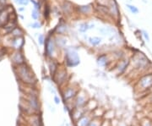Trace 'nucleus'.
<instances>
[{
  "instance_id": "1",
  "label": "nucleus",
  "mask_w": 152,
  "mask_h": 126,
  "mask_svg": "<svg viewBox=\"0 0 152 126\" xmlns=\"http://www.w3.org/2000/svg\"><path fill=\"white\" fill-rule=\"evenodd\" d=\"M129 65L133 66V70L145 71L152 65L151 60L144 53L137 51L130 58Z\"/></svg>"
},
{
  "instance_id": "2",
  "label": "nucleus",
  "mask_w": 152,
  "mask_h": 126,
  "mask_svg": "<svg viewBox=\"0 0 152 126\" xmlns=\"http://www.w3.org/2000/svg\"><path fill=\"white\" fill-rule=\"evenodd\" d=\"M19 78L22 81L27 85H33L37 82V79L32 70L26 64H23L17 67Z\"/></svg>"
},
{
  "instance_id": "3",
  "label": "nucleus",
  "mask_w": 152,
  "mask_h": 126,
  "mask_svg": "<svg viewBox=\"0 0 152 126\" xmlns=\"http://www.w3.org/2000/svg\"><path fill=\"white\" fill-rule=\"evenodd\" d=\"M80 63V59L77 51L74 49H69L65 53V65L69 68H74L79 65Z\"/></svg>"
},
{
  "instance_id": "4",
  "label": "nucleus",
  "mask_w": 152,
  "mask_h": 126,
  "mask_svg": "<svg viewBox=\"0 0 152 126\" xmlns=\"http://www.w3.org/2000/svg\"><path fill=\"white\" fill-rule=\"evenodd\" d=\"M53 79L58 86H64L67 81H69V73L67 71L66 68L58 67V69L55 73Z\"/></svg>"
},
{
  "instance_id": "5",
  "label": "nucleus",
  "mask_w": 152,
  "mask_h": 126,
  "mask_svg": "<svg viewBox=\"0 0 152 126\" xmlns=\"http://www.w3.org/2000/svg\"><path fill=\"white\" fill-rule=\"evenodd\" d=\"M140 91H147L152 88V73H147L143 75L136 84Z\"/></svg>"
},
{
  "instance_id": "6",
  "label": "nucleus",
  "mask_w": 152,
  "mask_h": 126,
  "mask_svg": "<svg viewBox=\"0 0 152 126\" xmlns=\"http://www.w3.org/2000/svg\"><path fill=\"white\" fill-rule=\"evenodd\" d=\"M89 100L90 99L88 97L86 92L85 91H83V90H80L79 92V93L77 94L75 98L73 100V107L75 108H86Z\"/></svg>"
},
{
  "instance_id": "7",
  "label": "nucleus",
  "mask_w": 152,
  "mask_h": 126,
  "mask_svg": "<svg viewBox=\"0 0 152 126\" xmlns=\"http://www.w3.org/2000/svg\"><path fill=\"white\" fill-rule=\"evenodd\" d=\"M80 88L75 86H68L63 92V97L65 102H69L71 100H74L77 96V94L80 92Z\"/></svg>"
},
{
  "instance_id": "8",
  "label": "nucleus",
  "mask_w": 152,
  "mask_h": 126,
  "mask_svg": "<svg viewBox=\"0 0 152 126\" xmlns=\"http://www.w3.org/2000/svg\"><path fill=\"white\" fill-rule=\"evenodd\" d=\"M28 95L29 96L26 102L29 106L31 112H38L40 110V102L37 96L34 93H30Z\"/></svg>"
},
{
  "instance_id": "9",
  "label": "nucleus",
  "mask_w": 152,
  "mask_h": 126,
  "mask_svg": "<svg viewBox=\"0 0 152 126\" xmlns=\"http://www.w3.org/2000/svg\"><path fill=\"white\" fill-rule=\"evenodd\" d=\"M130 64V59H121L118 62V64L115 66L114 72H116V75H122L123 74H124L125 71L128 70L129 66Z\"/></svg>"
},
{
  "instance_id": "10",
  "label": "nucleus",
  "mask_w": 152,
  "mask_h": 126,
  "mask_svg": "<svg viewBox=\"0 0 152 126\" xmlns=\"http://www.w3.org/2000/svg\"><path fill=\"white\" fill-rule=\"evenodd\" d=\"M109 11H110V15L115 18V19H118L119 17V8L118 5V3L116 2V0H110L108 4Z\"/></svg>"
},
{
  "instance_id": "11",
  "label": "nucleus",
  "mask_w": 152,
  "mask_h": 126,
  "mask_svg": "<svg viewBox=\"0 0 152 126\" xmlns=\"http://www.w3.org/2000/svg\"><path fill=\"white\" fill-rule=\"evenodd\" d=\"M55 50H56L55 41L52 38H48L46 41V49H45L48 56L50 58H53L55 53Z\"/></svg>"
},
{
  "instance_id": "12",
  "label": "nucleus",
  "mask_w": 152,
  "mask_h": 126,
  "mask_svg": "<svg viewBox=\"0 0 152 126\" xmlns=\"http://www.w3.org/2000/svg\"><path fill=\"white\" fill-rule=\"evenodd\" d=\"M92 119L93 116L91 114V113L87 112L85 115L82 116L80 119H78V120L76 121L75 126H88Z\"/></svg>"
},
{
  "instance_id": "13",
  "label": "nucleus",
  "mask_w": 152,
  "mask_h": 126,
  "mask_svg": "<svg viewBox=\"0 0 152 126\" xmlns=\"http://www.w3.org/2000/svg\"><path fill=\"white\" fill-rule=\"evenodd\" d=\"M30 126H43L42 119L40 114H31L28 118Z\"/></svg>"
},
{
  "instance_id": "14",
  "label": "nucleus",
  "mask_w": 152,
  "mask_h": 126,
  "mask_svg": "<svg viewBox=\"0 0 152 126\" xmlns=\"http://www.w3.org/2000/svg\"><path fill=\"white\" fill-rule=\"evenodd\" d=\"M87 113L86 109L85 108H74L72 112H71V116L73 120L76 122L78 119H80L82 116H84Z\"/></svg>"
},
{
  "instance_id": "15",
  "label": "nucleus",
  "mask_w": 152,
  "mask_h": 126,
  "mask_svg": "<svg viewBox=\"0 0 152 126\" xmlns=\"http://www.w3.org/2000/svg\"><path fill=\"white\" fill-rule=\"evenodd\" d=\"M96 62H97V64L100 67H107L109 63H110V60H109L108 55L107 54H102L100 55L96 59Z\"/></svg>"
},
{
  "instance_id": "16",
  "label": "nucleus",
  "mask_w": 152,
  "mask_h": 126,
  "mask_svg": "<svg viewBox=\"0 0 152 126\" xmlns=\"http://www.w3.org/2000/svg\"><path fill=\"white\" fill-rule=\"evenodd\" d=\"M12 61L17 64V65H20L25 64V59H24V56L22 55L21 53L20 52H17L15 54L13 55L12 57Z\"/></svg>"
},
{
  "instance_id": "17",
  "label": "nucleus",
  "mask_w": 152,
  "mask_h": 126,
  "mask_svg": "<svg viewBox=\"0 0 152 126\" xmlns=\"http://www.w3.org/2000/svg\"><path fill=\"white\" fill-rule=\"evenodd\" d=\"M48 66L50 74H51L52 77H53V75H55V73L57 72V70H58V69L59 66L58 64V63L55 60H53H53H49Z\"/></svg>"
},
{
  "instance_id": "18",
  "label": "nucleus",
  "mask_w": 152,
  "mask_h": 126,
  "mask_svg": "<svg viewBox=\"0 0 152 126\" xmlns=\"http://www.w3.org/2000/svg\"><path fill=\"white\" fill-rule=\"evenodd\" d=\"M62 10L65 15H71V13L73 12V4L69 1H64L62 4Z\"/></svg>"
},
{
  "instance_id": "19",
  "label": "nucleus",
  "mask_w": 152,
  "mask_h": 126,
  "mask_svg": "<svg viewBox=\"0 0 152 126\" xmlns=\"http://www.w3.org/2000/svg\"><path fill=\"white\" fill-rule=\"evenodd\" d=\"M97 107L98 104L97 103H96V100H92V99H90V100L88 101V103H87V104L85 108L86 109L87 112L91 113V112L96 109Z\"/></svg>"
},
{
  "instance_id": "20",
  "label": "nucleus",
  "mask_w": 152,
  "mask_h": 126,
  "mask_svg": "<svg viewBox=\"0 0 152 126\" xmlns=\"http://www.w3.org/2000/svg\"><path fill=\"white\" fill-rule=\"evenodd\" d=\"M12 45L16 49H20L23 45H24V39L22 38L21 37H15V38L13 40L12 42Z\"/></svg>"
},
{
  "instance_id": "21",
  "label": "nucleus",
  "mask_w": 152,
  "mask_h": 126,
  "mask_svg": "<svg viewBox=\"0 0 152 126\" xmlns=\"http://www.w3.org/2000/svg\"><path fill=\"white\" fill-rule=\"evenodd\" d=\"M78 10H79V11H80L81 14L88 15V14H90V13L91 12V10H92V7H91V5H90V4H87V5H81L79 6Z\"/></svg>"
},
{
  "instance_id": "22",
  "label": "nucleus",
  "mask_w": 152,
  "mask_h": 126,
  "mask_svg": "<svg viewBox=\"0 0 152 126\" xmlns=\"http://www.w3.org/2000/svg\"><path fill=\"white\" fill-rule=\"evenodd\" d=\"M88 42L93 47H96L102 42V39L100 37H90L88 39Z\"/></svg>"
},
{
  "instance_id": "23",
  "label": "nucleus",
  "mask_w": 152,
  "mask_h": 126,
  "mask_svg": "<svg viewBox=\"0 0 152 126\" xmlns=\"http://www.w3.org/2000/svg\"><path fill=\"white\" fill-rule=\"evenodd\" d=\"M91 28H94V25H89L88 23H82L80 24V28H79V30H80V32H86L87 31L89 30V29H91Z\"/></svg>"
},
{
  "instance_id": "24",
  "label": "nucleus",
  "mask_w": 152,
  "mask_h": 126,
  "mask_svg": "<svg viewBox=\"0 0 152 126\" xmlns=\"http://www.w3.org/2000/svg\"><path fill=\"white\" fill-rule=\"evenodd\" d=\"M56 32H57V33L58 35L59 34L65 33L67 32V26H66V24H64V23H60L59 25L57 26V28H56Z\"/></svg>"
},
{
  "instance_id": "25",
  "label": "nucleus",
  "mask_w": 152,
  "mask_h": 126,
  "mask_svg": "<svg viewBox=\"0 0 152 126\" xmlns=\"http://www.w3.org/2000/svg\"><path fill=\"white\" fill-rule=\"evenodd\" d=\"M102 122V119H99V118H93L91 123L89 124L88 126H101Z\"/></svg>"
},
{
  "instance_id": "26",
  "label": "nucleus",
  "mask_w": 152,
  "mask_h": 126,
  "mask_svg": "<svg viewBox=\"0 0 152 126\" xmlns=\"http://www.w3.org/2000/svg\"><path fill=\"white\" fill-rule=\"evenodd\" d=\"M126 6H127V8L129 9V10L130 11L132 14H134V15H138V14L140 13L139 9H138L135 5H133V4H128Z\"/></svg>"
},
{
  "instance_id": "27",
  "label": "nucleus",
  "mask_w": 152,
  "mask_h": 126,
  "mask_svg": "<svg viewBox=\"0 0 152 126\" xmlns=\"http://www.w3.org/2000/svg\"><path fill=\"white\" fill-rule=\"evenodd\" d=\"M140 125L141 126H152V120L150 119H143L140 121Z\"/></svg>"
},
{
  "instance_id": "28",
  "label": "nucleus",
  "mask_w": 152,
  "mask_h": 126,
  "mask_svg": "<svg viewBox=\"0 0 152 126\" xmlns=\"http://www.w3.org/2000/svg\"><path fill=\"white\" fill-rule=\"evenodd\" d=\"M55 42L57 43L58 46H59V47H64L67 42H66L65 39L63 38V37H58V39H56Z\"/></svg>"
},
{
  "instance_id": "29",
  "label": "nucleus",
  "mask_w": 152,
  "mask_h": 126,
  "mask_svg": "<svg viewBox=\"0 0 152 126\" xmlns=\"http://www.w3.org/2000/svg\"><path fill=\"white\" fill-rule=\"evenodd\" d=\"M12 34L15 37H21L22 34V31L20 29V28L15 27L13 31H12Z\"/></svg>"
},
{
  "instance_id": "30",
  "label": "nucleus",
  "mask_w": 152,
  "mask_h": 126,
  "mask_svg": "<svg viewBox=\"0 0 152 126\" xmlns=\"http://www.w3.org/2000/svg\"><path fill=\"white\" fill-rule=\"evenodd\" d=\"M141 36H142V37L145 39V40L147 42H149L151 41V37H150V35H149V33L147 32L146 31H145V30L141 31Z\"/></svg>"
},
{
  "instance_id": "31",
  "label": "nucleus",
  "mask_w": 152,
  "mask_h": 126,
  "mask_svg": "<svg viewBox=\"0 0 152 126\" xmlns=\"http://www.w3.org/2000/svg\"><path fill=\"white\" fill-rule=\"evenodd\" d=\"M31 17H32V19L34 20H37L38 18H39V12H38V10H36V9H34L32 10V13H31Z\"/></svg>"
},
{
  "instance_id": "32",
  "label": "nucleus",
  "mask_w": 152,
  "mask_h": 126,
  "mask_svg": "<svg viewBox=\"0 0 152 126\" xmlns=\"http://www.w3.org/2000/svg\"><path fill=\"white\" fill-rule=\"evenodd\" d=\"M101 126H112V123H111V120H108V119H102V125Z\"/></svg>"
},
{
  "instance_id": "33",
  "label": "nucleus",
  "mask_w": 152,
  "mask_h": 126,
  "mask_svg": "<svg viewBox=\"0 0 152 126\" xmlns=\"http://www.w3.org/2000/svg\"><path fill=\"white\" fill-rule=\"evenodd\" d=\"M18 4L20 5H27L29 0H15Z\"/></svg>"
},
{
  "instance_id": "34",
  "label": "nucleus",
  "mask_w": 152,
  "mask_h": 126,
  "mask_svg": "<svg viewBox=\"0 0 152 126\" xmlns=\"http://www.w3.org/2000/svg\"><path fill=\"white\" fill-rule=\"evenodd\" d=\"M38 42H39V43L41 44V45H43L45 43V37H44L43 35H40L38 37Z\"/></svg>"
},
{
  "instance_id": "35",
  "label": "nucleus",
  "mask_w": 152,
  "mask_h": 126,
  "mask_svg": "<svg viewBox=\"0 0 152 126\" xmlns=\"http://www.w3.org/2000/svg\"><path fill=\"white\" fill-rule=\"evenodd\" d=\"M49 15H50V9H49L48 6H46V8H45V17L48 18Z\"/></svg>"
},
{
  "instance_id": "36",
  "label": "nucleus",
  "mask_w": 152,
  "mask_h": 126,
  "mask_svg": "<svg viewBox=\"0 0 152 126\" xmlns=\"http://www.w3.org/2000/svg\"><path fill=\"white\" fill-rule=\"evenodd\" d=\"M31 27L35 28V29H38V28H41V24L39 22H35L31 24Z\"/></svg>"
},
{
  "instance_id": "37",
  "label": "nucleus",
  "mask_w": 152,
  "mask_h": 126,
  "mask_svg": "<svg viewBox=\"0 0 152 126\" xmlns=\"http://www.w3.org/2000/svg\"><path fill=\"white\" fill-rule=\"evenodd\" d=\"M53 100H54L55 104H57V105L60 104V103H61V100H60L59 97H58V96H54V97H53Z\"/></svg>"
},
{
  "instance_id": "38",
  "label": "nucleus",
  "mask_w": 152,
  "mask_h": 126,
  "mask_svg": "<svg viewBox=\"0 0 152 126\" xmlns=\"http://www.w3.org/2000/svg\"><path fill=\"white\" fill-rule=\"evenodd\" d=\"M31 2L34 4V8H35L36 10H38V9L40 8V7H39V4H38L37 2H36V1H34V0H31Z\"/></svg>"
},
{
  "instance_id": "39",
  "label": "nucleus",
  "mask_w": 152,
  "mask_h": 126,
  "mask_svg": "<svg viewBox=\"0 0 152 126\" xmlns=\"http://www.w3.org/2000/svg\"><path fill=\"white\" fill-rule=\"evenodd\" d=\"M151 103H152V95H151Z\"/></svg>"
}]
</instances>
